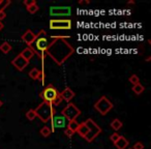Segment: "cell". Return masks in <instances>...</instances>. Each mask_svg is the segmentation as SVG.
<instances>
[{"instance_id": "19", "label": "cell", "mask_w": 151, "mask_h": 149, "mask_svg": "<svg viewBox=\"0 0 151 149\" xmlns=\"http://www.w3.org/2000/svg\"><path fill=\"white\" fill-rule=\"evenodd\" d=\"M132 90L134 91V92L136 93L137 95H140V94H142V93L144 92L145 87L143 86L141 83H138V84H136V85H134V86H132Z\"/></svg>"}, {"instance_id": "8", "label": "cell", "mask_w": 151, "mask_h": 149, "mask_svg": "<svg viewBox=\"0 0 151 149\" xmlns=\"http://www.w3.org/2000/svg\"><path fill=\"white\" fill-rule=\"evenodd\" d=\"M73 26L70 19H51L49 27L51 30H69Z\"/></svg>"}, {"instance_id": "25", "label": "cell", "mask_w": 151, "mask_h": 149, "mask_svg": "<svg viewBox=\"0 0 151 149\" xmlns=\"http://www.w3.org/2000/svg\"><path fill=\"white\" fill-rule=\"evenodd\" d=\"M128 81H129V83H132V86H134V85L140 83V78H139L137 75H132V76L129 77V79H128Z\"/></svg>"}, {"instance_id": "20", "label": "cell", "mask_w": 151, "mask_h": 149, "mask_svg": "<svg viewBox=\"0 0 151 149\" xmlns=\"http://www.w3.org/2000/svg\"><path fill=\"white\" fill-rule=\"evenodd\" d=\"M122 125H123V123H122L121 120H119L118 118L114 119L113 121L111 122V127L113 128L114 130H119L120 128L122 127Z\"/></svg>"}, {"instance_id": "21", "label": "cell", "mask_w": 151, "mask_h": 149, "mask_svg": "<svg viewBox=\"0 0 151 149\" xmlns=\"http://www.w3.org/2000/svg\"><path fill=\"white\" fill-rule=\"evenodd\" d=\"M11 50H12V46L7 42H4L0 45V51H1L3 54H7V53L11 52Z\"/></svg>"}, {"instance_id": "11", "label": "cell", "mask_w": 151, "mask_h": 149, "mask_svg": "<svg viewBox=\"0 0 151 149\" xmlns=\"http://www.w3.org/2000/svg\"><path fill=\"white\" fill-rule=\"evenodd\" d=\"M12 64H13L14 66L18 69V71H22L25 69V67L27 66L28 64H29V61H27L26 59H24L23 57L19 54L13 61H12Z\"/></svg>"}, {"instance_id": "34", "label": "cell", "mask_w": 151, "mask_h": 149, "mask_svg": "<svg viewBox=\"0 0 151 149\" xmlns=\"http://www.w3.org/2000/svg\"><path fill=\"white\" fill-rule=\"evenodd\" d=\"M146 61H150V57H147V58H146Z\"/></svg>"}, {"instance_id": "26", "label": "cell", "mask_w": 151, "mask_h": 149, "mask_svg": "<svg viewBox=\"0 0 151 149\" xmlns=\"http://www.w3.org/2000/svg\"><path fill=\"white\" fill-rule=\"evenodd\" d=\"M119 138H120V135L118 134V132H114V134H112L111 136H110V140H111L113 143L117 142Z\"/></svg>"}, {"instance_id": "1", "label": "cell", "mask_w": 151, "mask_h": 149, "mask_svg": "<svg viewBox=\"0 0 151 149\" xmlns=\"http://www.w3.org/2000/svg\"><path fill=\"white\" fill-rule=\"evenodd\" d=\"M53 37L55 40L47 50L46 54H48L58 65H61L73 54L75 49L68 42L65 40L64 37H57L54 35Z\"/></svg>"}, {"instance_id": "22", "label": "cell", "mask_w": 151, "mask_h": 149, "mask_svg": "<svg viewBox=\"0 0 151 149\" xmlns=\"http://www.w3.org/2000/svg\"><path fill=\"white\" fill-rule=\"evenodd\" d=\"M78 127H79V122L77 121V119H76V120H70V121H68V123H67V128L71 130L73 132H77Z\"/></svg>"}, {"instance_id": "28", "label": "cell", "mask_w": 151, "mask_h": 149, "mask_svg": "<svg viewBox=\"0 0 151 149\" xmlns=\"http://www.w3.org/2000/svg\"><path fill=\"white\" fill-rule=\"evenodd\" d=\"M64 134H65V136H67L68 138H70V137H73V135H75V132H73L71 130H69V128H65L64 130Z\"/></svg>"}, {"instance_id": "16", "label": "cell", "mask_w": 151, "mask_h": 149, "mask_svg": "<svg viewBox=\"0 0 151 149\" xmlns=\"http://www.w3.org/2000/svg\"><path fill=\"white\" fill-rule=\"evenodd\" d=\"M20 55H21L24 59H26L27 61H30V59L34 56V53H33V51L29 48V47H27V48H25L23 51H22V53Z\"/></svg>"}, {"instance_id": "3", "label": "cell", "mask_w": 151, "mask_h": 149, "mask_svg": "<svg viewBox=\"0 0 151 149\" xmlns=\"http://www.w3.org/2000/svg\"><path fill=\"white\" fill-rule=\"evenodd\" d=\"M55 108L53 105L47 103V101H42V104L37 106L34 112H35L36 117H38L44 123H48L50 121V118L52 117V114L54 112Z\"/></svg>"}, {"instance_id": "30", "label": "cell", "mask_w": 151, "mask_h": 149, "mask_svg": "<svg viewBox=\"0 0 151 149\" xmlns=\"http://www.w3.org/2000/svg\"><path fill=\"white\" fill-rule=\"evenodd\" d=\"M79 3H80V4L87 5V4H89V3H90V1H89V0H86V1H83V0H80V1H79Z\"/></svg>"}, {"instance_id": "29", "label": "cell", "mask_w": 151, "mask_h": 149, "mask_svg": "<svg viewBox=\"0 0 151 149\" xmlns=\"http://www.w3.org/2000/svg\"><path fill=\"white\" fill-rule=\"evenodd\" d=\"M6 18V14H5V12H0V21L2 22L3 19H5Z\"/></svg>"}, {"instance_id": "27", "label": "cell", "mask_w": 151, "mask_h": 149, "mask_svg": "<svg viewBox=\"0 0 151 149\" xmlns=\"http://www.w3.org/2000/svg\"><path fill=\"white\" fill-rule=\"evenodd\" d=\"M132 149H144V145H143V143H141V142H137L134 144V146H132Z\"/></svg>"}, {"instance_id": "12", "label": "cell", "mask_w": 151, "mask_h": 149, "mask_svg": "<svg viewBox=\"0 0 151 149\" xmlns=\"http://www.w3.org/2000/svg\"><path fill=\"white\" fill-rule=\"evenodd\" d=\"M35 38H36V33H34V32L30 29H28L27 31L22 35V40H23L28 47H30L33 44Z\"/></svg>"}, {"instance_id": "5", "label": "cell", "mask_w": 151, "mask_h": 149, "mask_svg": "<svg viewBox=\"0 0 151 149\" xmlns=\"http://www.w3.org/2000/svg\"><path fill=\"white\" fill-rule=\"evenodd\" d=\"M51 121V128H52V132H56V130H63L67 126V119L62 115L61 113L57 112L56 110H54L52 114V117L50 118Z\"/></svg>"}, {"instance_id": "18", "label": "cell", "mask_w": 151, "mask_h": 149, "mask_svg": "<svg viewBox=\"0 0 151 149\" xmlns=\"http://www.w3.org/2000/svg\"><path fill=\"white\" fill-rule=\"evenodd\" d=\"M77 132H78L81 137H83V138L86 137V135L88 134V127H87L85 122L79 123V127H78V130H77Z\"/></svg>"}, {"instance_id": "6", "label": "cell", "mask_w": 151, "mask_h": 149, "mask_svg": "<svg viewBox=\"0 0 151 149\" xmlns=\"http://www.w3.org/2000/svg\"><path fill=\"white\" fill-rule=\"evenodd\" d=\"M114 105L112 104V101L110 99H108L107 96H101L97 99V101L94 104V108L99 114H101L103 116L107 115L112 109H113Z\"/></svg>"}, {"instance_id": "14", "label": "cell", "mask_w": 151, "mask_h": 149, "mask_svg": "<svg viewBox=\"0 0 151 149\" xmlns=\"http://www.w3.org/2000/svg\"><path fill=\"white\" fill-rule=\"evenodd\" d=\"M24 4L26 5V9H27L28 13L29 14H35L36 12L40 9L37 3H36L35 0H24Z\"/></svg>"}, {"instance_id": "9", "label": "cell", "mask_w": 151, "mask_h": 149, "mask_svg": "<svg viewBox=\"0 0 151 149\" xmlns=\"http://www.w3.org/2000/svg\"><path fill=\"white\" fill-rule=\"evenodd\" d=\"M61 114L66 118L67 121H70V120H76L81 115V110L79 109V108H77L76 105H73V104H71V103H68L67 106H65V107L63 108Z\"/></svg>"}, {"instance_id": "32", "label": "cell", "mask_w": 151, "mask_h": 149, "mask_svg": "<svg viewBox=\"0 0 151 149\" xmlns=\"http://www.w3.org/2000/svg\"><path fill=\"white\" fill-rule=\"evenodd\" d=\"M127 4H134V1H128Z\"/></svg>"}, {"instance_id": "17", "label": "cell", "mask_w": 151, "mask_h": 149, "mask_svg": "<svg viewBox=\"0 0 151 149\" xmlns=\"http://www.w3.org/2000/svg\"><path fill=\"white\" fill-rule=\"evenodd\" d=\"M28 75H29L30 78L33 79V80H40V79H42V71L38 68H36V67H33V68L29 71Z\"/></svg>"}, {"instance_id": "23", "label": "cell", "mask_w": 151, "mask_h": 149, "mask_svg": "<svg viewBox=\"0 0 151 149\" xmlns=\"http://www.w3.org/2000/svg\"><path fill=\"white\" fill-rule=\"evenodd\" d=\"M51 134H52V130H51V128L48 127V126H44V127L40 130V135H42L44 138H47V137H49Z\"/></svg>"}, {"instance_id": "10", "label": "cell", "mask_w": 151, "mask_h": 149, "mask_svg": "<svg viewBox=\"0 0 151 149\" xmlns=\"http://www.w3.org/2000/svg\"><path fill=\"white\" fill-rule=\"evenodd\" d=\"M49 13H50L51 17H53V18L70 17L71 7L70 6H51Z\"/></svg>"}, {"instance_id": "36", "label": "cell", "mask_w": 151, "mask_h": 149, "mask_svg": "<svg viewBox=\"0 0 151 149\" xmlns=\"http://www.w3.org/2000/svg\"><path fill=\"white\" fill-rule=\"evenodd\" d=\"M129 149H132V148H129Z\"/></svg>"}, {"instance_id": "24", "label": "cell", "mask_w": 151, "mask_h": 149, "mask_svg": "<svg viewBox=\"0 0 151 149\" xmlns=\"http://www.w3.org/2000/svg\"><path fill=\"white\" fill-rule=\"evenodd\" d=\"M26 117H27V119L29 120V121H32V120L35 119L36 115H35V112H34V110L33 109L28 110V111L26 112Z\"/></svg>"}, {"instance_id": "35", "label": "cell", "mask_w": 151, "mask_h": 149, "mask_svg": "<svg viewBox=\"0 0 151 149\" xmlns=\"http://www.w3.org/2000/svg\"><path fill=\"white\" fill-rule=\"evenodd\" d=\"M1 3H2V0H0V4H1Z\"/></svg>"}, {"instance_id": "15", "label": "cell", "mask_w": 151, "mask_h": 149, "mask_svg": "<svg viewBox=\"0 0 151 149\" xmlns=\"http://www.w3.org/2000/svg\"><path fill=\"white\" fill-rule=\"evenodd\" d=\"M114 145H115L117 149H126L128 147V145H129V141L124 138V137L120 136V138L118 139L117 142L114 143Z\"/></svg>"}, {"instance_id": "4", "label": "cell", "mask_w": 151, "mask_h": 149, "mask_svg": "<svg viewBox=\"0 0 151 149\" xmlns=\"http://www.w3.org/2000/svg\"><path fill=\"white\" fill-rule=\"evenodd\" d=\"M59 93L60 92L55 88L54 85L49 84L48 86L45 87L44 90L40 93V96L44 99V101H47V103L54 106V104L56 103V101L59 99V96H60Z\"/></svg>"}, {"instance_id": "31", "label": "cell", "mask_w": 151, "mask_h": 149, "mask_svg": "<svg viewBox=\"0 0 151 149\" xmlns=\"http://www.w3.org/2000/svg\"><path fill=\"white\" fill-rule=\"evenodd\" d=\"M3 27H4V25H3V23L1 21H0V30H2Z\"/></svg>"}, {"instance_id": "33", "label": "cell", "mask_w": 151, "mask_h": 149, "mask_svg": "<svg viewBox=\"0 0 151 149\" xmlns=\"http://www.w3.org/2000/svg\"><path fill=\"white\" fill-rule=\"evenodd\" d=\"M2 105H3V101H1V99H0V108L2 107Z\"/></svg>"}, {"instance_id": "7", "label": "cell", "mask_w": 151, "mask_h": 149, "mask_svg": "<svg viewBox=\"0 0 151 149\" xmlns=\"http://www.w3.org/2000/svg\"><path fill=\"white\" fill-rule=\"evenodd\" d=\"M85 123H86L87 127H88V134L85 137V140L88 143H91V142H93V140L101 132V128L99 127L91 118L87 119L86 121H85Z\"/></svg>"}, {"instance_id": "2", "label": "cell", "mask_w": 151, "mask_h": 149, "mask_svg": "<svg viewBox=\"0 0 151 149\" xmlns=\"http://www.w3.org/2000/svg\"><path fill=\"white\" fill-rule=\"evenodd\" d=\"M54 40L55 38L52 35L49 36L45 30H40L38 33H36L35 40L29 48L33 51L34 54H36L42 60L46 56L47 50L50 48V46L53 44Z\"/></svg>"}, {"instance_id": "13", "label": "cell", "mask_w": 151, "mask_h": 149, "mask_svg": "<svg viewBox=\"0 0 151 149\" xmlns=\"http://www.w3.org/2000/svg\"><path fill=\"white\" fill-rule=\"evenodd\" d=\"M59 95H60V97L62 99V101H66V103L68 104L69 101L75 97V92H73L69 87H66L64 90L61 91V92L59 93Z\"/></svg>"}]
</instances>
